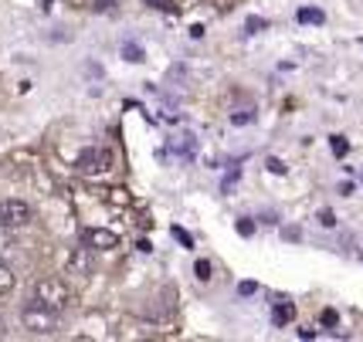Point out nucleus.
<instances>
[{
    "mask_svg": "<svg viewBox=\"0 0 363 342\" xmlns=\"http://www.w3.org/2000/svg\"><path fill=\"white\" fill-rule=\"evenodd\" d=\"M0 332H4V322H0Z\"/></svg>",
    "mask_w": 363,
    "mask_h": 342,
    "instance_id": "obj_23",
    "label": "nucleus"
},
{
    "mask_svg": "<svg viewBox=\"0 0 363 342\" xmlns=\"http://www.w3.org/2000/svg\"><path fill=\"white\" fill-rule=\"evenodd\" d=\"M231 119H235L238 125H241V122H252V112H235V115H231Z\"/></svg>",
    "mask_w": 363,
    "mask_h": 342,
    "instance_id": "obj_22",
    "label": "nucleus"
},
{
    "mask_svg": "<svg viewBox=\"0 0 363 342\" xmlns=\"http://www.w3.org/2000/svg\"><path fill=\"white\" fill-rule=\"evenodd\" d=\"M85 244L95 251H112V248H119V234L106 231V227H89L85 231Z\"/></svg>",
    "mask_w": 363,
    "mask_h": 342,
    "instance_id": "obj_5",
    "label": "nucleus"
},
{
    "mask_svg": "<svg viewBox=\"0 0 363 342\" xmlns=\"http://www.w3.org/2000/svg\"><path fill=\"white\" fill-rule=\"evenodd\" d=\"M28 220H31V207L24 200H0V227L4 231L24 227Z\"/></svg>",
    "mask_w": 363,
    "mask_h": 342,
    "instance_id": "obj_4",
    "label": "nucleus"
},
{
    "mask_svg": "<svg viewBox=\"0 0 363 342\" xmlns=\"http://www.w3.org/2000/svg\"><path fill=\"white\" fill-rule=\"evenodd\" d=\"M323 21H326V14L319 7H302L299 11V24H323Z\"/></svg>",
    "mask_w": 363,
    "mask_h": 342,
    "instance_id": "obj_8",
    "label": "nucleus"
},
{
    "mask_svg": "<svg viewBox=\"0 0 363 342\" xmlns=\"http://www.w3.org/2000/svg\"><path fill=\"white\" fill-rule=\"evenodd\" d=\"M11 288H14V275H11L7 265H0V295H7Z\"/></svg>",
    "mask_w": 363,
    "mask_h": 342,
    "instance_id": "obj_9",
    "label": "nucleus"
},
{
    "mask_svg": "<svg viewBox=\"0 0 363 342\" xmlns=\"http://www.w3.org/2000/svg\"><path fill=\"white\" fill-rule=\"evenodd\" d=\"M123 58H126V62H136V64L146 62V58H143V47L140 45H126V47H123Z\"/></svg>",
    "mask_w": 363,
    "mask_h": 342,
    "instance_id": "obj_10",
    "label": "nucleus"
},
{
    "mask_svg": "<svg viewBox=\"0 0 363 342\" xmlns=\"http://www.w3.org/2000/svg\"><path fill=\"white\" fill-rule=\"evenodd\" d=\"M116 7V0H95V11H112Z\"/></svg>",
    "mask_w": 363,
    "mask_h": 342,
    "instance_id": "obj_20",
    "label": "nucleus"
},
{
    "mask_svg": "<svg viewBox=\"0 0 363 342\" xmlns=\"http://www.w3.org/2000/svg\"><path fill=\"white\" fill-rule=\"evenodd\" d=\"M174 237L180 241V244H184V248H190V244H194V241H190V234L184 231V227H174Z\"/></svg>",
    "mask_w": 363,
    "mask_h": 342,
    "instance_id": "obj_17",
    "label": "nucleus"
},
{
    "mask_svg": "<svg viewBox=\"0 0 363 342\" xmlns=\"http://www.w3.org/2000/svg\"><path fill=\"white\" fill-rule=\"evenodd\" d=\"M360 45H363V38H360Z\"/></svg>",
    "mask_w": 363,
    "mask_h": 342,
    "instance_id": "obj_24",
    "label": "nucleus"
},
{
    "mask_svg": "<svg viewBox=\"0 0 363 342\" xmlns=\"http://www.w3.org/2000/svg\"><path fill=\"white\" fill-rule=\"evenodd\" d=\"M347 149H350V146H347V139H343V136H333V153L347 156Z\"/></svg>",
    "mask_w": 363,
    "mask_h": 342,
    "instance_id": "obj_13",
    "label": "nucleus"
},
{
    "mask_svg": "<svg viewBox=\"0 0 363 342\" xmlns=\"http://www.w3.org/2000/svg\"><path fill=\"white\" fill-rule=\"evenodd\" d=\"M269 170L282 176V173H285V163H282V159H275V156H272V159H269Z\"/></svg>",
    "mask_w": 363,
    "mask_h": 342,
    "instance_id": "obj_19",
    "label": "nucleus"
},
{
    "mask_svg": "<svg viewBox=\"0 0 363 342\" xmlns=\"http://www.w3.org/2000/svg\"><path fill=\"white\" fill-rule=\"evenodd\" d=\"M21 322H24V329H28V332H38V336H51V332L58 329V312L48 309V305H41V302L34 298L31 305L21 312Z\"/></svg>",
    "mask_w": 363,
    "mask_h": 342,
    "instance_id": "obj_1",
    "label": "nucleus"
},
{
    "mask_svg": "<svg viewBox=\"0 0 363 342\" xmlns=\"http://www.w3.org/2000/svg\"><path fill=\"white\" fill-rule=\"evenodd\" d=\"M68 271H72V275H92V254L85 248L72 251V254H68Z\"/></svg>",
    "mask_w": 363,
    "mask_h": 342,
    "instance_id": "obj_6",
    "label": "nucleus"
},
{
    "mask_svg": "<svg viewBox=\"0 0 363 342\" xmlns=\"http://www.w3.org/2000/svg\"><path fill=\"white\" fill-rule=\"evenodd\" d=\"M75 170H79L82 176H102V173L112 170V153L109 149H99V146L82 149L79 159H75Z\"/></svg>",
    "mask_w": 363,
    "mask_h": 342,
    "instance_id": "obj_3",
    "label": "nucleus"
},
{
    "mask_svg": "<svg viewBox=\"0 0 363 342\" xmlns=\"http://www.w3.org/2000/svg\"><path fill=\"white\" fill-rule=\"evenodd\" d=\"M319 322H323V326H336V322H340V315H336L333 309H326L323 315H319Z\"/></svg>",
    "mask_w": 363,
    "mask_h": 342,
    "instance_id": "obj_16",
    "label": "nucleus"
},
{
    "mask_svg": "<svg viewBox=\"0 0 363 342\" xmlns=\"http://www.w3.org/2000/svg\"><path fill=\"white\" fill-rule=\"evenodd\" d=\"M252 231H255L252 220H238V234H241V237H252Z\"/></svg>",
    "mask_w": 363,
    "mask_h": 342,
    "instance_id": "obj_18",
    "label": "nucleus"
},
{
    "mask_svg": "<svg viewBox=\"0 0 363 342\" xmlns=\"http://www.w3.org/2000/svg\"><path fill=\"white\" fill-rule=\"evenodd\" d=\"M292 319H296V305H292V302H279V305L272 309V322H275V326H289Z\"/></svg>",
    "mask_w": 363,
    "mask_h": 342,
    "instance_id": "obj_7",
    "label": "nucleus"
},
{
    "mask_svg": "<svg viewBox=\"0 0 363 342\" xmlns=\"http://www.w3.org/2000/svg\"><path fill=\"white\" fill-rule=\"evenodd\" d=\"M265 28H269V21H262V17H248L245 21V31L248 34H258V31H265Z\"/></svg>",
    "mask_w": 363,
    "mask_h": 342,
    "instance_id": "obj_11",
    "label": "nucleus"
},
{
    "mask_svg": "<svg viewBox=\"0 0 363 342\" xmlns=\"http://www.w3.org/2000/svg\"><path fill=\"white\" fill-rule=\"evenodd\" d=\"M255 292H258V285H255V281H241V285H238V295H255Z\"/></svg>",
    "mask_w": 363,
    "mask_h": 342,
    "instance_id": "obj_15",
    "label": "nucleus"
},
{
    "mask_svg": "<svg viewBox=\"0 0 363 342\" xmlns=\"http://www.w3.org/2000/svg\"><path fill=\"white\" fill-rule=\"evenodd\" d=\"M150 7H163V11H177L170 0H150Z\"/></svg>",
    "mask_w": 363,
    "mask_h": 342,
    "instance_id": "obj_21",
    "label": "nucleus"
},
{
    "mask_svg": "<svg viewBox=\"0 0 363 342\" xmlns=\"http://www.w3.org/2000/svg\"><path fill=\"white\" fill-rule=\"evenodd\" d=\"M194 271H197V278H201V281H207V278H211V261H204V258H201V261L194 265Z\"/></svg>",
    "mask_w": 363,
    "mask_h": 342,
    "instance_id": "obj_12",
    "label": "nucleus"
},
{
    "mask_svg": "<svg viewBox=\"0 0 363 342\" xmlns=\"http://www.w3.org/2000/svg\"><path fill=\"white\" fill-rule=\"evenodd\" d=\"M319 224L323 227H336V214L333 210H319Z\"/></svg>",
    "mask_w": 363,
    "mask_h": 342,
    "instance_id": "obj_14",
    "label": "nucleus"
},
{
    "mask_svg": "<svg viewBox=\"0 0 363 342\" xmlns=\"http://www.w3.org/2000/svg\"><path fill=\"white\" fill-rule=\"evenodd\" d=\"M34 298L41 302V305H48V309H55V312H62L68 302H72V292H68V285L58 278H45V281H38L34 285Z\"/></svg>",
    "mask_w": 363,
    "mask_h": 342,
    "instance_id": "obj_2",
    "label": "nucleus"
}]
</instances>
